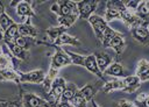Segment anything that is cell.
<instances>
[{"instance_id":"41","label":"cell","mask_w":149,"mask_h":107,"mask_svg":"<svg viewBox=\"0 0 149 107\" xmlns=\"http://www.w3.org/2000/svg\"><path fill=\"white\" fill-rule=\"evenodd\" d=\"M2 100H3V99H1V98H0V102H1V101H2Z\"/></svg>"},{"instance_id":"14","label":"cell","mask_w":149,"mask_h":107,"mask_svg":"<svg viewBox=\"0 0 149 107\" xmlns=\"http://www.w3.org/2000/svg\"><path fill=\"white\" fill-rule=\"evenodd\" d=\"M5 45L7 47L8 51L12 54L13 57H15L17 60H27L29 58V51L28 50H24L22 48H20L19 45H16L14 42L12 41H3Z\"/></svg>"},{"instance_id":"6","label":"cell","mask_w":149,"mask_h":107,"mask_svg":"<svg viewBox=\"0 0 149 107\" xmlns=\"http://www.w3.org/2000/svg\"><path fill=\"white\" fill-rule=\"evenodd\" d=\"M105 83H106V81H104V80H101V79H97V80H94V81H91V83L86 84V85L83 86L81 88H78L77 93H78L80 97H83L86 101H91V100H93L94 95H95L98 92L101 91V87H102V85H104Z\"/></svg>"},{"instance_id":"21","label":"cell","mask_w":149,"mask_h":107,"mask_svg":"<svg viewBox=\"0 0 149 107\" xmlns=\"http://www.w3.org/2000/svg\"><path fill=\"white\" fill-rule=\"evenodd\" d=\"M64 44H69V45H80L81 42L79 41V38L74 37V36H71L69 35L66 31L63 33L55 42L54 44L51 45L52 48H56V47H61V45H64Z\"/></svg>"},{"instance_id":"36","label":"cell","mask_w":149,"mask_h":107,"mask_svg":"<svg viewBox=\"0 0 149 107\" xmlns=\"http://www.w3.org/2000/svg\"><path fill=\"white\" fill-rule=\"evenodd\" d=\"M3 13H5V5H3V2L0 1V15Z\"/></svg>"},{"instance_id":"11","label":"cell","mask_w":149,"mask_h":107,"mask_svg":"<svg viewBox=\"0 0 149 107\" xmlns=\"http://www.w3.org/2000/svg\"><path fill=\"white\" fill-rule=\"evenodd\" d=\"M35 1H17L16 3V14L21 17H23L24 20L27 19H30L35 15V12H34V3ZM23 20V21H24Z\"/></svg>"},{"instance_id":"35","label":"cell","mask_w":149,"mask_h":107,"mask_svg":"<svg viewBox=\"0 0 149 107\" xmlns=\"http://www.w3.org/2000/svg\"><path fill=\"white\" fill-rule=\"evenodd\" d=\"M57 107H72V106L70 105V102H63V101H59L58 105H57Z\"/></svg>"},{"instance_id":"39","label":"cell","mask_w":149,"mask_h":107,"mask_svg":"<svg viewBox=\"0 0 149 107\" xmlns=\"http://www.w3.org/2000/svg\"><path fill=\"white\" fill-rule=\"evenodd\" d=\"M3 38V33L1 31V28H0V40H2Z\"/></svg>"},{"instance_id":"22","label":"cell","mask_w":149,"mask_h":107,"mask_svg":"<svg viewBox=\"0 0 149 107\" xmlns=\"http://www.w3.org/2000/svg\"><path fill=\"white\" fill-rule=\"evenodd\" d=\"M122 81H123V86H125V92H128V93H133L135 92L136 90L140 88L141 86V81L139 80V78L136 76H127L125 78H122Z\"/></svg>"},{"instance_id":"18","label":"cell","mask_w":149,"mask_h":107,"mask_svg":"<svg viewBox=\"0 0 149 107\" xmlns=\"http://www.w3.org/2000/svg\"><path fill=\"white\" fill-rule=\"evenodd\" d=\"M0 81H12L15 83L17 86H21L19 78V70L13 67L0 70Z\"/></svg>"},{"instance_id":"17","label":"cell","mask_w":149,"mask_h":107,"mask_svg":"<svg viewBox=\"0 0 149 107\" xmlns=\"http://www.w3.org/2000/svg\"><path fill=\"white\" fill-rule=\"evenodd\" d=\"M104 76H111V77H114V78H125L129 74L123 70V66L119 62H113L104 71Z\"/></svg>"},{"instance_id":"40","label":"cell","mask_w":149,"mask_h":107,"mask_svg":"<svg viewBox=\"0 0 149 107\" xmlns=\"http://www.w3.org/2000/svg\"><path fill=\"white\" fill-rule=\"evenodd\" d=\"M2 54V48H1V45H0V55Z\"/></svg>"},{"instance_id":"34","label":"cell","mask_w":149,"mask_h":107,"mask_svg":"<svg viewBox=\"0 0 149 107\" xmlns=\"http://www.w3.org/2000/svg\"><path fill=\"white\" fill-rule=\"evenodd\" d=\"M116 107H135V106L133 105V102H130V101H128L126 99H121V100L118 101Z\"/></svg>"},{"instance_id":"16","label":"cell","mask_w":149,"mask_h":107,"mask_svg":"<svg viewBox=\"0 0 149 107\" xmlns=\"http://www.w3.org/2000/svg\"><path fill=\"white\" fill-rule=\"evenodd\" d=\"M94 55V57H95V60H97V64H98V67H99V70L102 72V74H104V71L113 63V58H112V56L108 54V52H106V51H97L95 54H93Z\"/></svg>"},{"instance_id":"10","label":"cell","mask_w":149,"mask_h":107,"mask_svg":"<svg viewBox=\"0 0 149 107\" xmlns=\"http://www.w3.org/2000/svg\"><path fill=\"white\" fill-rule=\"evenodd\" d=\"M122 1H106V12L104 20L108 23L113 20H121L120 7Z\"/></svg>"},{"instance_id":"28","label":"cell","mask_w":149,"mask_h":107,"mask_svg":"<svg viewBox=\"0 0 149 107\" xmlns=\"http://www.w3.org/2000/svg\"><path fill=\"white\" fill-rule=\"evenodd\" d=\"M12 42H14L16 45H19L20 48H22V49H24V50H28L29 48H30V45L33 44V43H35V40H33V38H28V37H23V36H17L14 41H12Z\"/></svg>"},{"instance_id":"12","label":"cell","mask_w":149,"mask_h":107,"mask_svg":"<svg viewBox=\"0 0 149 107\" xmlns=\"http://www.w3.org/2000/svg\"><path fill=\"white\" fill-rule=\"evenodd\" d=\"M38 34H40V30L30 23V19H27L23 22L19 23V35L20 36L36 40Z\"/></svg>"},{"instance_id":"27","label":"cell","mask_w":149,"mask_h":107,"mask_svg":"<svg viewBox=\"0 0 149 107\" xmlns=\"http://www.w3.org/2000/svg\"><path fill=\"white\" fill-rule=\"evenodd\" d=\"M19 36V23H13L5 33H3V41H14Z\"/></svg>"},{"instance_id":"9","label":"cell","mask_w":149,"mask_h":107,"mask_svg":"<svg viewBox=\"0 0 149 107\" xmlns=\"http://www.w3.org/2000/svg\"><path fill=\"white\" fill-rule=\"evenodd\" d=\"M19 78H20V84L23 83H30V84H41L44 81L45 78V72L41 69L33 70L30 72H21L19 71Z\"/></svg>"},{"instance_id":"7","label":"cell","mask_w":149,"mask_h":107,"mask_svg":"<svg viewBox=\"0 0 149 107\" xmlns=\"http://www.w3.org/2000/svg\"><path fill=\"white\" fill-rule=\"evenodd\" d=\"M120 15H121V20L125 22V24L129 28V29H133V28H136V27H140V26H146L148 27L147 23H144L135 13L133 12H129L123 6V1L121 3V7H120Z\"/></svg>"},{"instance_id":"19","label":"cell","mask_w":149,"mask_h":107,"mask_svg":"<svg viewBox=\"0 0 149 107\" xmlns=\"http://www.w3.org/2000/svg\"><path fill=\"white\" fill-rule=\"evenodd\" d=\"M135 76L139 78V80L141 83L149 80V60H147V59H140L139 60Z\"/></svg>"},{"instance_id":"24","label":"cell","mask_w":149,"mask_h":107,"mask_svg":"<svg viewBox=\"0 0 149 107\" xmlns=\"http://www.w3.org/2000/svg\"><path fill=\"white\" fill-rule=\"evenodd\" d=\"M135 14L147 24H149V0L141 1L137 9L135 10Z\"/></svg>"},{"instance_id":"23","label":"cell","mask_w":149,"mask_h":107,"mask_svg":"<svg viewBox=\"0 0 149 107\" xmlns=\"http://www.w3.org/2000/svg\"><path fill=\"white\" fill-rule=\"evenodd\" d=\"M44 99L34 93H22V106L23 107H37Z\"/></svg>"},{"instance_id":"30","label":"cell","mask_w":149,"mask_h":107,"mask_svg":"<svg viewBox=\"0 0 149 107\" xmlns=\"http://www.w3.org/2000/svg\"><path fill=\"white\" fill-rule=\"evenodd\" d=\"M0 107H23L22 106V93L20 94V97L15 100H7L3 99L0 102Z\"/></svg>"},{"instance_id":"32","label":"cell","mask_w":149,"mask_h":107,"mask_svg":"<svg viewBox=\"0 0 149 107\" xmlns=\"http://www.w3.org/2000/svg\"><path fill=\"white\" fill-rule=\"evenodd\" d=\"M86 104H87V101L83 97H80L77 92L73 95V98L70 100V105L72 107H86Z\"/></svg>"},{"instance_id":"2","label":"cell","mask_w":149,"mask_h":107,"mask_svg":"<svg viewBox=\"0 0 149 107\" xmlns=\"http://www.w3.org/2000/svg\"><path fill=\"white\" fill-rule=\"evenodd\" d=\"M65 87H66L65 79L62 78V77H57L52 81V84L50 86V90L48 91V93H45L43 99L50 105V107H57Z\"/></svg>"},{"instance_id":"33","label":"cell","mask_w":149,"mask_h":107,"mask_svg":"<svg viewBox=\"0 0 149 107\" xmlns=\"http://www.w3.org/2000/svg\"><path fill=\"white\" fill-rule=\"evenodd\" d=\"M140 2L141 1H139V0H127V1H123V6H125V8L127 10L135 13V10L137 9Z\"/></svg>"},{"instance_id":"5","label":"cell","mask_w":149,"mask_h":107,"mask_svg":"<svg viewBox=\"0 0 149 107\" xmlns=\"http://www.w3.org/2000/svg\"><path fill=\"white\" fill-rule=\"evenodd\" d=\"M56 51L51 57V63H50V71L57 72L59 71L61 67L66 66V65H71V59L68 56V54L65 52V50H63L61 47H56L55 48Z\"/></svg>"},{"instance_id":"31","label":"cell","mask_w":149,"mask_h":107,"mask_svg":"<svg viewBox=\"0 0 149 107\" xmlns=\"http://www.w3.org/2000/svg\"><path fill=\"white\" fill-rule=\"evenodd\" d=\"M13 23H15L6 13H3V14H1L0 15V28H1V31L2 33H5Z\"/></svg>"},{"instance_id":"13","label":"cell","mask_w":149,"mask_h":107,"mask_svg":"<svg viewBox=\"0 0 149 107\" xmlns=\"http://www.w3.org/2000/svg\"><path fill=\"white\" fill-rule=\"evenodd\" d=\"M83 67H85L88 72H91L92 74H94L95 77H98V79H101V80H104V81H107V80L105 79L102 72L99 70L98 64H97V60H95V57H94L93 54L85 56V62H84Z\"/></svg>"},{"instance_id":"15","label":"cell","mask_w":149,"mask_h":107,"mask_svg":"<svg viewBox=\"0 0 149 107\" xmlns=\"http://www.w3.org/2000/svg\"><path fill=\"white\" fill-rule=\"evenodd\" d=\"M132 37L143 45H149V30L146 26H140L130 29Z\"/></svg>"},{"instance_id":"3","label":"cell","mask_w":149,"mask_h":107,"mask_svg":"<svg viewBox=\"0 0 149 107\" xmlns=\"http://www.w3.org/2000/svg\"><path fill=\"white\" fill-rule=\"evenodd\" d=\"M50 10L54 12L55 14H57L58 16H65V15H70V14H78V7H77V2L74 1H56L51 5Z\"/></svg>"},{"instance_id":"8","label":"cell","mask_w":149,"mask_h":107,"mask_svg":"<svg viewBox=\"0 0 149 107\" xmlns=\"http://www.w3.org/2000/svg\"><path fill=\"white\" fill-rule=\"evenodd\" d=\"M100 1H94V0H83L77 2L78 7V20H88L91 15H93V12L97 9L98 3Z\"/></svg>"},{"instance_id":"1","label":"cell","mask_w":149,"mask_h":107,"mask_svg":"<svg viewBox=\"0 0 149 107\" xmlns=\"http://www.w3.org/2000/svg\"><path fill=\"white\" fill-rule=\"evenodd\" d=\"M101 45L105 49H107V48L113 49L115 51V54L119 56V55H121L125 51V48H126L125 36L109 27L108 30L106 31L105 36H104V40L101 42Z\"/></svg>"},{"instance_id":"26","label":"cell","mask_w":149,"mask_h":107,"mask_svg":"<svg viewBox=\"0 0 149 107\" xmlns=\"http://www.w3.org/2000/svg\"><path fill=\"white\" fill-rule=\"evenodd\" d=\"M77 20H78V14H70V15H65V16H58L57 22H58V26L64 27L65 29H68Z\"/></svg>"},{"instance_id":"29","label":"cell","mask_w":149,"mask_h":107,"mask_svg":"<svg viewBox=\"0 0 149 107\" xmlns=\"http://www.w3.org/2000/svg\"><path fill=\"white\" fill-rule=\"evenodd\" d=\"M133 105L135 107H149V94L147 93H140L133 101Z\"/></svg>"},{"instance_id":"38","label":"cell","mask_w":149,"mask_h":107,"mask_svg":"<svg viewBox=\"0 0 149 107\" xmlns=\"http://www.w3.org/2000/svg\"><path fill=\"white\" fill-rule=\"evenodd\" d=\"M91 105H92V107H99V105L95 102V100L93 99V100H91Z\"/></svg>"},{"instance_id":"20","label":"cell","mask_w":149,"mask_h":107,"mask_svg":"<svg viewBox=\"0 0 149 107\" xmlns=\"http://www.w3.org/2000/svg\"><path fill=\"white\" fill-rule=\"evenodd\" d=\"M123 90H125V86H123L122 78H114L112 80L106 81L102 85L100 92H102V93H111L113 91H123Z\"/></svg>"},{"instance_id":"4","label":"cell","mask_w":149,"mask_h":107,"mask_svg":"<svg viewBox=\"0 0 149 107\" xmlns=\"http://www.w3.org/2000/svg\"><path fill=\"white\" fill-rule=\"evenodd\" d=\"M87 21H88V23L91 24V27H92V29H93V33H94V35H95L98 42L101 43L102 40H104V36H105L106 31H107L108 28H109L108 23L104 20V17H101V16H99V15H97V14L91 15Z\"/></svg>"},{"instance_id":"25","label":"cell","mask_w":149,"mask_h":107,"mask_svg":"<svg viewBox=\"0 0 149 107\" xmlns=\"http://www.w3.org/2000/svg\"><path fill=\"white\" fill-rule=\"evenodd\" d=\"M78 91V87L77 85H74L73 83H69L66 84V87L61 97V100L59 101H63V102H70V100L73 98V95L76 94V92Z\"/></svg>"},{"instance_id":"37","label":"cell","mask_w":149,"mask_h":107,"mask_svg":"<svg viewBox=\"0 0 149 107\" xmlns=\"http://www.w3.org/2000/svg\"><path fill=\"white\" fill-rule=\"evenodd\" d=\"M37 107H50V105H49V104H48V102H47V101L44 100V101H43L42 104H40V105H38Z\"/></svg>"}]
</instances>
